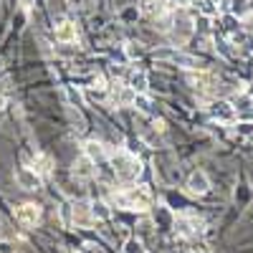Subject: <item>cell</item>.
<instances>
[{"mask_svg": "<svg viewBox=\"0 0 253 253\" xmlns=\"http://www.w3.org/2000/svg\"><path fill=\"white\" fill-rule=\"evenodd\" d=\"M91 215H94V218H96V215H99V218H107V215H109V213H107V205L96 203V205L91 208Z\"/></svg>", "mask_w": 253, "mask_h": 253, "instance_id": "cell-16", "label": "cell"}, {"mask_svg": "<svg viewBox=\"0 0 253 253\" xmlns=\"http://www.w3.org/2000/svg\"><path fill=\"white\" fill-rule=\"evenodd\" d=\"M117 203L126 210H147L152 205V195L144 187H129L122 195H117Z\"/></svg>", "mask_w": 253, "mask_h": 253, "instance_id": "cell-2", "label": "cell"}, {"mask_svg": "<svg viewBox=\"0 0 253 253\" xmlns=\"http://www.w3.org/2000/svg\"><path fill=\"white\" fill-rule=\"evenodd\" d=\"M134 96H137V91H134L132 86H124L122 94H119V101H122V104H134Z\"/></svg>", "mask_w": 253, "mask_h": 253, "instance_id": "cell-15", "label": "cell"}, {"mask_svg": "<svg viewBox=\"0 0 253 253\" xmlns=\"http://www.w3.org/2000/svg\"><path fill=\"white\" fill-rule=\"evenodd\" d=\"M213 117H215V119H220V122H233L236 109L230 107L228 101H218V104H213Z\"/></svg>", "mask_w": 253, "mask_h": 253, "instance_id": "cell-11", "label": "cell"}, {"mask_svg": "<svg viewBox=\"0 0 253 253\" xmlns=\"http://www.w3.org/2000/svg\"><path fill=\"white\" fill-rule=\"evenodd\" d=\"M190 81H193V84H195V89L203 91V94H210V91L218 86V79H215L213 74H208V71H198V74H193V76H190Z\"/></svg>", "mask_w": 253, "mask_h": 253, "instance_id": "cell-6", "label": "cell"}, {"mask_svg": "<svg viewBox=\"0 0 253 253\" xmlns=\"http://www.w3.org/2000/svg\"><path fill=\"white\" fill-rule=\"evenodd\" d=\"M142 13L150 18H162L167 13V0H142Z\"/></svg>", "mask_w": 253, "mask_h": 253, "instance_id": "cell-8", "label": "cell"}, {"mask_svg": "<svg viewBox=\"0 0 253 253\" xmlns=\"http://www.w3.org/2000/svg\"><path fill=\"white\" fill-rule=\"evenodd\" d=\"M187 190L193 195H205L208 190H210V180H208V175L203 172V170H195L193 175H190V180H187Z\"/></svg>", "mask_w": 253, "mask_h": 253, "instance_id": "cell-5", "label": "cell"}, {"mask_svg": "<svg viewBox=\"0 0 253 253\" xmlns=\"http://www.w3.org/2000/svg\"><path fill=\"white\" fill-rule=\"evenodd\" d=\"M76 38H79L76 23H71V20H61V23L56 26V41H61V43H76Z\"/></svg>", "mask_w": 253, "mask_h": 253, "instance_id": "cell-7", "label": "cell"}, {"mask_svg": "<svg viewBox=\"0 0 253 253\" xmlns=\"http://www.w3.org/2000/svg\"><path fill=\"white\" fill-rule=\"evenodd\" d=\"M31 165H33L31 170H33L38 177H41V175H51V170H53V160H51L48 155H43V152H38Z\"/></svg>", "mask_w": 253, "mask_h": 253, "instance_id": "cell-9", "label": "cell"}, {"mask_svg": "<svg viewBox=\"0 0 253 253\" xmlns=\"http://www.w3.org/2000/svg\"><path fill=\"white\" fill-rule=\"evenodd\" d=\"M74 218H76L79 225H89L91 223V218H89V213H86V208H84V205H76L74 208Z\"/></svg>", "mask_w": 253, "mask_h": 253, "instance_id": "cell-12", "label": "cell"}, {"mask_svg": "<svg viewBox=\"0 0 253 253\" xmlns=\"http://www.w3.org/2000/svg\"><path fill=\"white\" fill-rule=\"evenodd\" d=\"M18 182L23 185L26 190H36V187L41 185V177H38V175L31 170V167H23V170L18 172Z\"/></svg>", "mask_w": 253, "mask_h": 253, "instance_id": "cell-10", "label": "cell"}, {"mask_svg": "<svg viewBox=\"0 0 253 253\" xmlns=\"http://www.w3.org/2000/svg\"><path fill=\"white\" fill-rule=\"evenodd\" d=\"M3 104H5V94H3V89H0V109H3Z\"/></svg>", "mask_w": 253, "mask_h": 253, "instance_id": "cell-18", "label": "cell"}, {"mask_svg": "<svg viewBox=\"0 0 253 253\" xmlns=\"http://www.w3.org/2000/svg\"><path fill=\"white\" fill-rule=\"evenodd\" d=\"M33 3H36V0H20V5H23V10H31V8H33Z\"/></svg>", "mask_w": 253, "mask_h": 253, "instance_id": "cell-17", "label": "cell"}, {"mask_svg": "<svg viewBox=\"0 0 253 253\" xmlns=\"http://www.w3.org/2000/svg\"><path fill=\"white\" fill-rule=\"evenodd\" d=\"M86 155H89V160H101L104 157L101 144L99 142H86Z\"/></svg>", "mask_w": 253, "mask_h": 253, "instance_id": "cell-13", "label": "cell"}, {"mask_svg": "<svg viewBox=\"0 0 253 253\" xmlns=\"http://www.w3.org/2000/svg\"><path fill=\"white\" fill-rule=\"evenodd\" d=\"M132 89H134L137 94H142V91L147 89V76H144V74H134V79H132Z\"/></svg>", "mask_w": 253, "mask_h": 253, "instance_id": "cell-14", "label": "cell"}, {"mask_svg": "<svg viewBox=\"0 0 253 253\" xmlns=\"http://www.w3.org/2000/svg\"><path fill=\"white\" fill-rule=\"evenodd\" d=\"M15 218H18V223L20 225H36L38 220H41V205H36V203H23L18 210H15Z\"/></svg>", "mask_w": 253, "mask_h": 253, "instance_id": "cell-4", "label": "cell"}, {"mask_svg": "<svg viewBox=\"0 0 253 253\" xmlns=\"http://www.w3.org/2000/svg\"><path fill=\"white\" fill-rule=\"evenodd\" d=\"M195 28H193V18H190V13L185 8L175 10L172 15V28H170V38H172V43L175 46H185L190 38H193Z\"/></svg>", "mask_w": 253, "mask_h": 253, "instance_id": "cell-1", "label": "cell"}, {"mask_svg": "<svg viewBox=\"0 0 253 253\" xmlns=\"http://www.w3.org/2000/svg\"><path fill=\"white\" fill-rule=\"evenodd\" d=\"M112 162H114V172L122 180H134L139 175V162L129 152H114L112 155Z\"/></svg>", "mask_w": 253, "mask_h": 253, "instance_id": "cell-3", "label": "cell"}]
</instances>
